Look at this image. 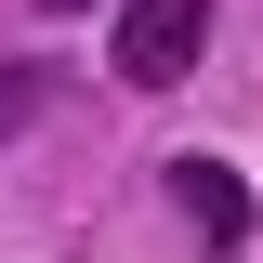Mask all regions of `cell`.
<instances>
[{
  "label": "cell",
  "mask_w": 263,
  "mask_h": 263,
  "mask_svg": "<svg viewBox=\"0 0 263 263\" xmlns=\"http://www.w3.org/2000/svg\"><path fill=\"white\" fill-rule=\"evenodd\" d=\"M197 53H211V0H119V40H105V66H119L132 92H171Z\"/></svg>",
  "instance_id": "6da1fadb"
},
{
  "label": "cell",
  "mask_w": 263,
  "mask_h": 263,
  "mask_svg": "<svg viewBox=\"0 0 263 263\" xmlns=\"http://www.w3.org/2000/svg\"><path fill=\"white\" fill-rule=\"evenodd\" d=\"M171 211H184L211 250H237V237H250V184H237L224 158H171Z\"/></svg>",
  "instance_id": "7a4b0ae2"
},
{
  "label": "cell",
  "mask_w": 263,
  "mask_h": 263,
  "mask_svg": "<svg viewBox=\"0 0 263 263\" xmlns=\"http://www.w3.org/2000/svg\"><path fill=\"white\" fill-rule=\"evenodd\" d=\"M40 105H53V66H0V145H13V132H27Z\"/></svg>",
  "instance_id": "3957f363"
},
{
  "label": "cell",
  "mask_w": 263,
  "mask_h": 263,
  "mask_svg": "<svg viewBox=\"0 0 263 263\" xmlns=\"http://www.w3.org/2000/svg\"><path fill=\"white\" fill-rule=\"evenodd\" d=\"M40 13H79V0H40Z\"/></svg>",
  "instance_id": "277c9868"
}]
</instances>
